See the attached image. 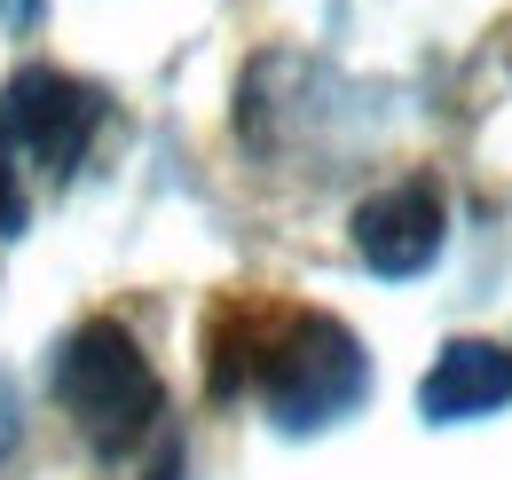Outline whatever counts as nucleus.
Wrapping results in <instances>:
<instances>
[{"instance_id": "nucleus-1", "label": "nucleus", "mask_w": 512, "mask_h": 480, "mask_svg": "<svg viewBox=\"0 0 512 480\" xmlns=\"http://www.w3.org/2000/svg\"><path fill=\"white\" fill-rule=\"evenodd\" d=\"M56 402H64V418L79 425V441L95 457H127L134 441H150L158 418H166V386H158L150 355L111 315L79 323L64 339V355H56Z\"/></svg>"}, {"instance_id": "nucleus-2", "label": "nucleus", "mask_w": 512, "mask_h": 480, "mask_svg": "<svg viewBox=\"0 0 512 480\" xmlns=\"http://www.w3.org/2000/svg\"><path fill=\"white\" fill-rule=\"evenodd\" d=\"M371 394V355L339 315H292L260 355V402L276 433H323Z\"/></svg>"}, {"instance_id": "nucleus-3", "label": "nucleus", "mask_w": 512, "mask_h": 480, "mask_svg": "<svg viewBox=\"0 0 512 480\" xmlns=\"http://www.w3.org/2000/svg\"><path fill=\"white\" fill-rule=\"evenodd\" d=\"M95 119H103V95L79 87L71 71H48V63L16 71L8 95H0V134H8V150H16L24 166H40L48 181H64L71 166L87 158Z\"/></svg>"}, {"instance_id": "nucleus-4", "label": "nucleus", "mask_w": 512, "mask_h": 480, "mask_svg": "<svg viewBox=\"0 0 512 480\" xmlns=\"http://www.w3.org/2000/svg\"><path fill=\"white\" fill-rule=\"evenodd\" d=\"M449 244V205H442V181L426 174H402L371 189L363 205H355V260L386 276V284H410V276H426L434 260H442Z\"/></svg>"}, {"instance_id": "nucleus-5", "label": "nucleus", "mask_w": 512, "mask_h": 480, "mask_svg": "<svg viewBox=\"0 0 512 480\" xmlns=\"http://www.w3.org/2000/svg\"><path fill=\"white\" fill-rule=\"evenodd\" d=\"M505 402H512V347H497V339H449L434 370L418 378L426 425H473L497 418Z\"/></svg>"}, {"instance_id": "nucleus-6", "label": "nucleus", "mask_w": 512, "mask_h": 480, "mask_svg": "<svg viewBox=\"0 0 512 480\" xmlns=\"http://www.w3.org/2000/svg\"><path fill=\"white\" fill-rule=\"evenodd\" d=\"M24 221H32V189H24V158L8 150V134H0V244L24 237Z\"/></svg>"}, {"instance_id": "nucleus-7", "label": "nucleus", "mask_w": 512, "mask_h": 480, "mask_svg": "<svg viewBox=\"0 0 512 480\" xmlns=\"http://www.w3.org/2000/svg\"><path fill=\"white\" fill-rule=\"evenodd\" d=\"M24 402H16V378H8V370H0V457H16V441H24Z\"/></svg>"}, {"instance_id": "nucleus-8", "label": "nucleus", "mask_w": 512, "mask_h": 480, "mask_svg": "<svg viewBox=\"0 0 512 480\" xmlns=\"http://www.w3.org/2000/svg\"><path fill=\"white\" fill-rule=\"evenodd\" d=\"M40 16H48V0H0V24H8V32H32Z\"/></svg>"}]
</instances>
